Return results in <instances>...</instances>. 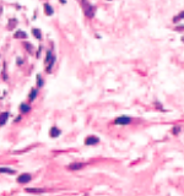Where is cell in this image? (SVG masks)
Listing matches in <instances>:
<instances>
[{
  "label": "cell",
  "mask_w": 184,
  "mask_h": 196,
  "mask_svg": "<svg viewBox=\"0 0 184 196\" xmlns=\"http://www.w3.org/2000/svg\"><path fill=\"white\" fill-rule=\"evenodd\" d=\"M49 134H50V137L55 139V137H58V136H59V135L62 134V131L59 130V127H57V126H53V127L50 129Z\"/></svg>",
  "instance_id": "8992f818"
},
{
  "label": "cell",
  "mask_w": 184,
  "mask_h": 196,
  "mask_svg": "<svg viewBox=\"0 0 184 196\" xmlns=\"http://www.w3.org/2000/svg\"><path fill=\"white\" fill-rule=\"evenodd\" d=\"M99 142V139L97 136H87L85 140V145L87 146H92V145H96Z\"/></svg>",
  "instance_id": "277c9868"
},
{
  "label": "cell",
  "mask_w": 184,
  "mask_h": 196,
  "mask_svg": "<svg viewBox=\"0 0 184 196\" xmlns=\"http://www.w3.org/2000/svg\"><path fill=\"white\" fill-rule=\"evenodd\" d=\"M62 3H63V4H65V3H66V0H62Z\"/></svg>",
  "instance_id": "d6986e66"
},
{
  "label": "cell",
  "mask_w": 184,
  "mask_h": 196,
  "mask_svg": "<svg viewBox=\"0 0 184 196\" xmlns=\"http://www.w3.org/2000/svg\"><path fill=\"white\" fill-rule=\"evenodd\" d=\"M37 78H38V80H37V85H38V86L41 87V86H42V85H43L42 77H41V76H39V75H38V76H37Z\"/></svg>",
  "instance_id": "2e32d148"
},
{
  "label": "cell",
  "mask_w": 184,
  "mask_h": 196,
  "mask_svg": "<svg viewBox=\"0 0 184 196\" xmlns=\"http://www.w3.org/2000/svg\"><path fill=\"white\" fill-rule=\"evenodd\" d=\"M85 167V163H72L70 164L68 168L70 169V170H78V169H81Z\"/></svg>",
  "instance_id": "52a82bcc"
},
{
  "label": "cell",
  "mask_w": 184,
  "mask_h": 196,
  "mask_svg": "<svg viewBox=\"0 0 184 196\" xmlns=\"http://www.w3.org/2000/svg\"><path fill=\"white\" fill-rule=\"evenodd\" d=\"M1 12H3V9H1V7H0V15H1Z\"/></svg>",
  "instance_id": "ffe728a7"
},
{
  "label": "cell",
  "mask_w": 184,
  "mask_h": 196,
  "mask_svg": "<svg viewBox=\"0 0 184 196\" xmlns=\"http://www.w3.org/2000/svg\"><path fill=\"white\" fill-rule=\"evenodd\" d=\"M44 10H45V14L47 15H49V16H52L53 15V7L50 6L49 4H44Z\"/></svg>",
  "instance_id": "30bf717a"
},
{
  "label": "cell",
  "mask_w": 184,
  "mask_h": 196,
  "mask_svg": "<svg viewBox=\"0 0 184 196\" xmlns=\"http://www.w3.org/2000/svg\"><path fill=\"white\" fill-rule=\"evenodd\" d=\"M14 37L15 38H23V39H26V38H27V35H26L23 31H17V32L14 35Z\"/></svg>",
  "instance_id": "9c48e42d"
},
{
  "label": "cell",
  "mask_w": 184,
  "mask_h": 196,
  "mask_svg": "<svg viewBox=\"0 0 184 196\" xmlns=\"http://www.w3.org/2000/svg\"><path fill=\"white\" fill-rule=\"evenodd\" d=\"M32 33H33V36H35L37 39H41L42 35H41V31H39L38 28H33V29H32Z\"/></svg>",
  "instance_id": "8fae6325"
},
{
  "label": "cell",
  "mask_w": 184,
  "mask_h": 196,
  "mask_svg": "<svg viewBox=\"0 0 184 196\" xmlns=\"http://www.w3.org/2000/svg\"><path fill=\"white\" fill-rule=\"evenodd\" d=\"M37 90H32V92H31V93H29V101H35L36 99V97H37Z\"/></svg>",
  "instance_id": "4fadbf2b"
},
{
  "label": "cell",
  "mask_w": 184,
  "mask_h": 196,
  "mask_svg": "<svg viewBox=\"0 0 184 196\" xmlns=\"http://www.w3.org/2000/svg\"><path fill=\"white\" fill-rule=\"evenodd\" d=\"M9 117H10V114H9L7 112H4V113H1V114H0V126H3V125H5V124H6Z\"/></svg>",
  "instance_id": "5b68a950"
},
{
  "label": "cell",
  "mask_w": 184,
  "mask_h": 196,
  "mask_svg": "<svg viewBox=\"0 0 184 196\" xmlns=\"http://www.w3.org/2000/svg\"><path fill=\"white\" fill-rule=\"evenodd\" d=\"M20 110H21L22 113H28L29 110H31V107H29L28 104H26V103H22V104L20 105Z\"/></svg>",
  "instance_id": "ba28073f"
},
{
  "label": "cell",
  "mask_w": 184,
  "mask_h": 196,
  "mask_svg": "<svg viewBox=\"0 0 184 196\" xmlns=\"http://www.w3.org/2000/svg\"><path fill=\"white\" fill-rule=\"evenodd\" d=\"M26 191H28V192H43V190L38 189H26Z\"/></svg>",
  "instance_id": "5bb4252c"
},
{
  "label": "cell",
  "mask_w": 184,
  "mask_h": 196,
  "mask_svg": "<svg viewBox=\"0 0 184 196\" xmlns=\"http://www.w3.org/2000/svg\"><path fill=\"white\" fill-rule=\"evenodd\" d=\"M15 25H16V20L14 19L11 23H9V27H10V28H14V26H15Z\"/></svg>",
  "instance_id": "ac0fdd59"
},
{
  "label": "cell",
  "mask_w": 184,
  "mask_h": 196,
  "mask_svg": "<svg viewBox=\"0 0 184 196\" xmlns=\"http://www.w3.org/2000/svg\"><path fill=\"white\" fill-rule=\"evenodd\" d=\"M179 131H180V127H179V126H174V127H173V130H172V133L174 134V135H176V134H178Z\"/></svg>",
  "instance_id": "9a60e30c"
},
{
  "label": "cell",
  "mask_w": 184,
  "mask_h": 196,
  "mask_svg": "<svg viewBox=\"0 0 184 196\" xmlns=\"http://www.w3.org/2000/svg\"><path fill=\"white\" fill-rule=\"evenodd\" d=\"M81 1V5H82V9H84V11H85V15L87 17H93V15H95V9L92 6L91 4L87 1V0H80Z\"/></svg>",
  "instance_id": "6da1fadb"
},
{
  "label": "cell",
  "mask_w": 184,
  "mask_h": 196,
  "mask_svg": "<svg viewBox=\"0 0 184 196\" xmlns=\"http://www.w3.org/2000/svg\"><path fill=\"white\" fill-rule=\"evenodd\" d=\"M23 45L27 48V50H28V52H32V45H31V44H28V43L26 42V43H23Z\"/></svg>",
  "instance_id": "e0dca14e"
},
{
  "label": "cell",
  "mask_w": 184,
  "mask_h": 196,
  "mask_svg": "<svg viewBox=\"0 0 184 196\" xmlns=\"http://www.w3.org/2000/svg\"><path fill=\"white\" fill-rule=\"evenodd\" d=\"M0 173H7V174H14L15 170L10 168H0Z\"/></svg>",
  "instance_id": "7c38bea8"
},
{
  "label": "cell",
  "mask_w": 184,
  "mask_h": 196,
  "mask_svg": "<svg viewBox=\"0 0 184 196\" xmlns=\"http://www.w3.org/2000/svg\"><path fill=\"white\" fill-rule=\"evenodd\" d=\"M31 179H32L31 174H28V173H23V174H21L19 178H17V183H20V184H26V183H28Z\"/></svg>",
  "instance_id": "3957f363"
},
{
  "label": "cell",
  "mask_w": 184,
  "mask_h": 196,
  "mask_svg": "<svg viewBox=\"0 0 184 196\" xmlns=\"http://www.w3.org/2000/svg\"><path fill=\"white\" fill-rule=\"evenodd\" d=\"M131 121L130 119V117H128V115H121L119 118H117V119L114 120V124H117V125H127Z\"/></svg>",
  "instance_id": "7a4b0ae2"
}]
</instances>
